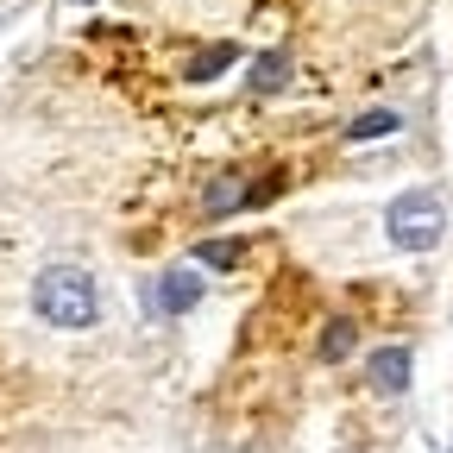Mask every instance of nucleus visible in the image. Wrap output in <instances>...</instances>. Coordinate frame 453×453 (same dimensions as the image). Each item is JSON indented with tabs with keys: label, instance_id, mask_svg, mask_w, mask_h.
Instances as JSON below:
<instances>
[{
	"label": "nucleus",
	"instance_id": "1a4fd4ad",
	"mask_svg": "<svg viewBox=\"0 0 453 453\" xmlns=\"http://www.w3.org/2000/svg\"><path fill=\"white\" fill-rule=\"evenodd\" d=\"M196 258L226 271V265H240V246H234V240H208V246H196Z\"/></svg>",
	"mask_w": 453,
	"mask_h": 453
},
{
	"label": "nucleus",
	"instance_id": "6e6552de",
	"mask_svg": "<svg viewBox=\"0 0 453 453\" xmlns=\"http://www.w3.org/2000/svg\"><path fill=\"white\" fill-rule=\"evenodd\" d=\"M353 321H327V334H321V359H347L353 353Z\"/></svg>",
	"mask_w": 453,
	"mask_h": 453
},
{
	"label": "nucleus",
	"instance_id": "f257e3e1",
	"mask_svg": "<svg viewBox=\"0 0 453 453\" xmlns=\"http://www.w3.org/2000/svg\"><path fill=\"white\" fill-rule=\"evenodd\" d=\"M32 309L50 321V327H64V334H76V327H88L95 321V277L88 271H76V265H50L38 283H32Z\"/></svg>",
	"mask_w": 453,
	"mask_h": 453
},
{
	"label": "nucleus",
	"instance_id": "9d476101",
	"mask_svg": "<svg viewBox=\"0 0 453 453\" xmlns=\"http://www.w3.org/2000/svg\"><path fill=\"white\" fill-rule=\"evenodd\" d=\"M240 202H246V196H240V183H214V189H208V208H214V214L240 208Z\"/></svg>",
	"mask_w": 453,
	"mask_h": 453
},
{
	"label": "nucleus",
	"instance_id": "f03ea898",
	"mask_svg": "<svg viewBox=\"0 0 453 453\" xmlns=\"http://www.w3.org/2000/svg\"><path fill=\"white\" fill-rule=\"evenodd\" d=\"M384 234H390L396 252H434L441 234H447V214H441V202L428 189H410V196H396L384 208Z\"/></svg>",
	"mask_w": 453,
	"mask_h": 453
},
{
	"label": "nucleus",
	"instance_id": "7ed1b4c3",
	"mask_svg": "<svg viewBox=\"0 0 453 453\" xmlns=\"http://www.w3.org/2000/svg\"><path fill=\"white\" fill-rule=\"evenodd\" d=\"M372 390L378 396H403L410 390V347H378L372 353Z\"/></svg>",
	"mask_w": 453,
	"mask_h": 453
},
{
	"label": "nucleus",
	"instance_id": "39448f33",
	"mask_svg": "<svg viewBox=\"0 0 453 453\" xmlns=\"http://www.w3.org/2000/svg\"><path fill=\"white\" fill-rule=\"evenodd\" d=\"M234 57H240L234 44H208V50L189 57V70H183V76H189V82H214L220 70H234Z\"/></svg>",
	"mask_w": 453,
	"mask_h": 453
},
{
	"label": "nucleus",
	"instance_id": "0eeeda50",
	"mask_svg": "<svg viewBox=\"0 0 453 453\" xmlns=\"http://www.w3.org/2000/svg\"><path fill=\"white\" fill-rule=\"evenodd\" d=\"M396 127H403V120H396L390 107H372V113H359V120L347 127V139H353V145H365V139H390Z\"/></svg>",
	"mask_w": 453,
	"mask_h": 453
},
{
	"label": "nucleus",
	"instance_id": "20e7f679",
	"mask_svg": "<svg viewBox=\"0 0 453 453\" xmlns=\"http://www.w3.org/2000/svg\"><path fill=\"white\" fill-rule=\"evenodd\" d=\"M151 303H157V315H183V309H196V303H202V277H196V271H164Z\"/></svg>",
	"mask_w": 453,
	"mask_h": 453
},
{
	"label": "nucleus",
	"instance_id": "423d86ee",
	"mask_svg": "<svg viewBox=\"0 0 453 453\" xmlns=\"http://www.w3.org/2000/svg\"><path fill=\"white\" fill-rule=\"evenodd\" d=\"M283 82H290V57H283V50H265L258 64H252V95H277Z\"/></svg>",
	"mask_w": 453,
	"mask_h": 453
}]
</instances>
